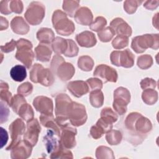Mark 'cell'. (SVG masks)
Returning a JSON list of instances; mask_svg holds the SVG:
<instances>
[{
  "label": "cell",
  "instance_id": "1",
  "mask_svg": "<svg viewBox=\"0 0 159 159\" xmlns=\"http://www.w3.org/2000/svg\"><path fill=\"white\" fill-rule=\"evenodd\" d=\"M118 116L111 108L105 107L102 109L101 112V118L91 128V136L94 139L101 138L104 134L112 129L113 123L116 122Z\"/></svg>",
  "mask_w": 159,
  "mask_h": 159
},
{
  "label": "cell",
  "instance_id": "2",
  "mask_svg": "<svg viewBox=\"0 0 159 159\" xmlns=\"http://www.w3.org/2000/svg\"><path fill=\"white\" fill-rule=\"evenodd\" d=\"M125 126L127 130L142 139H143V135H147L152 129L150 120L137 112H131L127 116L125 120Z\"/></svg>",
  "mask_w": 159,
  "mask_h": 159
},
{
  "label": "cell",
  "instance_id": "3",
  "mask_svg": "<svg viewBox=\"0 0 159 159\" xmlns=\"http://www.w3.org/2000/svg\"><path fill=\"white\" fill-rule=\"evenodd\" d=\"M72 102L71 98L64 93L58 94L55 98V122L60 128L69 124L67 121Z\"/></svg>",
  "mask_w": 159,
  "mask_h": 159
},
{
  "label": "cell",
  "instance_id": "4",
  "mask_svg": "<svg viewBox=\"0 0 159 159\" xmlns=\"http://www.w3.org/2000/svg\"><path fill=\"white\" fill-rule=\"evenodd\" d=\"M52 24L57 34L61 35H70L75 30L74 23L68 19L66 13L59 9L54 11L53 14Z\"/></svg>",
  "mask_w": 159,
  "mask_h": 159
},
{
  "label": "cell",
  "instance_id": "5",
  "mask_svg": "<svg viewBox=\"0 0 159 159\" xmlns=\"http://www.w3.org/2000/svg\"><path fill=\"white\" fill-rule=\"evenodd\" d=\"M17 52L15 55L16 58L22 63L24 66L30 69L34 59V53L32 50V43L24 39H20L16 42Z\"/></svg>",
  "mask_w": 159,
  "mask_h": 159
},
{
  "label": "cell",
  "instance_id": "6",
  "mask_svg": "<svg viewBox=\"0 0 159 159\" xmlns=\"http://www.w3.org/2000/svg\"><path fill=\"white\" fill-rule=\"evenodd\" d=\"M158 34H145L134 37L131 48L137 53L144 52L148 48H158Z\"/></svg>",
  "mask_w": 159,
  "mask_h": 159
},
{
  "label": "cell",
  "instance_id": "7",
  "mask_svg": "<svg viewBox=\"0 0 159 159\" xmlns=\"http://www.w3.org/2000/svg\"><path fill=\"white\" fill-rule=\"evenodd\" d=\"M30 79L32 82L39 83L45 86H51L55 81L52 71L39 63L33 65L30 71Z\"/></svg>",
  "mask_w": 159,
  "mask_h": 159
},
{
  "label": "cell",
  "instance_id": "8",
  "mask_svg": "<svg viewBox=\"0 0 159 159\" xmlns=\"http://www.w3.org/2000/svg\"><path fill=\"white\" fill-rule=\"evenodd\" d=\"M45 14V7L44 5L39 1H32L28 6L24 17L30 25H37L42 22Z\"/></svg>",
  "mask_w": 159,
  "mask_h": 159
},
{
  "label": "cell",
  "instance_id": "9",
  "mask_svg": "<svg viewBox=\"0 0 159 159\" xmlns=\"http://www.w3.org/2000/svg\"><path fill=\"white\" fill-rule=\"evenodd\" d=\"M130 101L129 91L124 87L117 88L114 92L113 108L120 116L124 114L127 111V106Z\"/></svg>",
  "mask_w": 159,
  "mask_h": 159
},
{
  "label": "cell",
  "instance_id": "10",
  "mask_svg": "<svg viewBox=\"0 0 159 159\" xmlns=\"http://www.w3.org/2000/svg\"><path fill=\"white\" fill-rule=\"evenodd\" d=\"M134 55L129 50L113 51L110 55L111 63L117 66L130 68L134 65Z\"/></svg>",
  "mask_w": 159,
  "mask_h": 159
},
{
  "label": "cell",
  "instance_id": "11",
  "mask_svg": "<svg viewBox=\"0 0 159 159\" xmlns=\"http://www.w3.org/2000/svg\"><path fill=\"white\" fill-rule=\"evenodd\" d=\"M68 119L73 126L79 127L83 125L87 120V114L84 106L76 102H72Z\"/></svg>",
  "mask_w": 159,
  "mask_h": 159
},
{
  "label": "cell",
  "instance_id": "12",
  "mask_svg": "<svg viewBox=\"0 0 159 159\" xmlns=\"http://www.w3.org/2000/svg\"><path fill=\"white\" fill-rule=\"evenodd\" d=\"M9 130L12 139L10 145L6 147V150H10L20 140L21 137L25 133V124L21 119L17 118L9 126Z\"/></svg>",
  "mask_w": 159,
  "mask_h": 159
},
{
  "label": "cell",
  "instance_id": "13",
  "mask_svg": "<svg viewBox=\"0 0 159 159\" xmlns=\"http://www.w3.org/2000/svg\"><path fill=\"white\" fill-rule=\"evenodd\" d=\"M60 129L62 130L60 139V144L68 149L75 147L76 143L75 140V136L77 134L76 129L70 126L69 124L63 125Z\"/></svg>",
  "mask_w": 159,
  "mask_h": 159
},
{
  "label": "cell",
  "instance_id": "14",
  "mask_svg": "<svg viewBox=\"0 0 159 159\" xmlns=\"http://www.w3.org/2000/svg\"><path fill=\"white\" fill-rule=\"evenodd\" d=\"M40 130L41 127L38 120L32 119L27 122V130L24 134V139L32 147L35 146L37 143Z\"/></svg>",
  "mask_w": 159,
  "mask_h": 159
},
{
  "label": "cell",
  "instance_id": "15",
  "mask_svg": "<svg viewBox=\"0 0 159 159\" xmlns=\"http://www.w3.org/2000/svg\"><path fill=\"white\" fill-rule=\"evenodd\" d=\"M93 75L94 76L98 77L101 80H102L104 83L109 81L116 83L118 78L116 70L113 68L104 64L97 66Z\"/></svg>",
  "mask_w": 159,
  "mask_h": 159
},
{
  "label": "cell",
  "instance_id": "16",
  "mask_svg": "<svg viewBox=\"0 0 159 159\" xmlns=\"http://www.w3.org/2000/svg\"><path fill=\"white\" fill-rule=\"evenodd\" d=\"M32 146L27 141L20 140L11 149V157L13 159H25L32 153Z\"/></svg>",
  "mask_w": 159,
  "mask_h": 159
},
{
  "label": "cell",
  "instance_id": "17",
  "mask_svg": "<svg viewBox=\"0 0 159 159\" xmlns=\"http://www.w3.org/2000/svg\"><path fill=\"white\" fill-rule=\"evenodd\" d=\"M47 134L43 137L47 152L50 154L56 151L60 146V131L52 128H48Z\"/></svg>",
  "mask_w": 159,
  "mask_h": 159
},
{
  "label": "cell",
  "instance_id": "18",
  "mask_svg": "<svg viewBox=\"0 0 159 159\" xmlns=\"http://www.w3.org/2000/svg\"><path fill=\"white\" fill-rule=\"evenodd\" d=\"M33 105L37 111L46 115L53 114V105L51 98L47 96H39L34 98Z\"/></svg>",
  "mask_w": 159,
  "mask_h": 159
},
{
  "label": "cell",
  "instance_id": "19",
  "mask_svg": "<svg viewBox=\"0 0 159 159\" xmlns=\"http://www.w3.org/2000/svg\"><path fill=\"white\" fill-rule=\"evenodd\" d=\"M110 27L114 30L117 35L129 37L132 34V29L129 25L122 18L114 19L110 23Z\"/></svg>",
  "mask_w": 159,
  "mask_h": 159
},
{
  "label": "cell",
  "instance_id": "20",
  "mask_svg": "<svg viewBox=\"0 0 159 159\" xmlns=\"http://www.w3.org/2000/svg\"><path fill=\"white\" fill-rule=\"evenodd\" d=\"M68 91L75 97L80 98L87 94L89 91V88L86 83L81 80L70 81L67 84Z\"/></svg>",
  "mask_w": 159,
  "mask_h": 159
},
{
  "label": "cell",
  "instance_id": "21",
  "mask_svg": "<svg viewBox=\"0 0 159 159\" xmlns=\"http://www.w3.org/2000/svg\"><path fill=\"white\" fill-rule=\"evenodd\" d=\"M74 18L78 24L83 25H88L92 23L93 16L88 7H81L76 11Z\"/></svg>",
  "mask_w": 159,
  "mask_h": 159
},
{
  "label": "cell",
  "instance_id": "22",
  "mask_svg": "<svg viewBox=\"0 0 159 159\" xmlns=\"http://www.w3.org/2000/svg\"><path fill=\"white\" fill-rule=\"evenodd\" d=\"M75 69L73 65L69 62L64 61L57 68L55 74L61 81H65L70 80L75 74Z\"/></svg>",
  "mask_w": 159,
  "mask_h": 159
},
{
  "label": "cell",
  "instance_id": "23",
  "mask_svg": "<svg viewBox=\"0 0 159 159\" xmlns=\"http://www.w3.org/2000/svg\"><path fill=\"white\" fill-rule=\"evenodd\" d=\"M76 40L81 47L89 48L96 44L97 40L94 34L90 31H84L76 36Z\"/></svg>",
  "mask_w": 159,
  "mask_h": 159
},
{
  "label": "cell",
  "instance_id": "24",
  "mask_svg": "<svg viewBox=\"0 0 159 159\" xmlns=\"http://www.w3.org/2000/svg\"><path fill=\"white\" fill-rule=\"evenodd\" d=\"M11 27L14 33L19 35H25L30 30L29 25L20 16H16L12 19Z\"/></svg>",
  "mask_w": 159,
  "mask_h": 159
},
{
  "label": "cell",
  "instance_id": "25",
  "mask_svg": "<svg viewBox=\"0 0 159 159\" xmlns=\"http://www.w3.org/2000/svg\"><path fill=\"white\" fill-rule=\"evenodd\" d=\"M36 58L37 60L42 62L48 61L52 55V50L48 46V44L40 43L35 48Z\"/></svg>",
  "mask_w": 159,
  "mask_h": 159
},
{
  "label": "cell",
  "instance_id": "26",
  "mask_svg": "<svg viewBox=\"0 0 159 159\" xmlns=\"http://www.w3.org/2000/svg\"><path fill=\"white\" fill-rule=\"evenodd\" d=\"M37 39L40 43L50 44L53 41L55 34L51 29L43 27L37 32Z\"/></svg>",
  "mask_w": 159,
  "mask_h": 159
},
{
  "label": "cell",
  "instance_id": "27",
  "mask_svg": "<svg viewBox=\"0 0 159 159\" xmlns=\"http://www.w3.org/2000/svg\"><path fill=\"white\" fill-rule=\"evenodd\" d=\"M10 75L14 81L17 82L22 81L27 76L25 67L20 65L14 66L10 71Z\"/></svg>",
  "mask_w": 159,
  "mask_h": 159
},
{
  "label": "cell",
  "instance_id": "28",
  "mask_svg": "<svg viewBox=\"0 0 159 159\" xmlns=\"http://www.w3.org/2000/svg\"><path fill=\"white\" fill-rule=\"evenodd\" d=\"M68 47V42L67 39H63L61 37H57L54 39L52 42V50L57 54L60 55L61 53H64Z\"/></svg>",
  "mask_w": 159,
  "mask_h": 159
},
{
  "label": "cell",
  "instance_id": "29",
  "mask_svg": "<svg viewBox=\"0 0 159 159\" xmlns=\"http://www.w3.org/2000/svg\"><path fill=\"white\" fill-rule=\"evenodd\" d=\"M0 98L1 101L5 102L10 106L12 96L11 93L9 91V86L7 83L1 80L0 82Z\"/></svg>",
  "mask_w": 159,
  "mask_h": 159
},
{
  "label": "cell",
  "instance_id": "30",
  "mask_svg": "<svg viewBox=\"0 0 159 159\" xmlns=\"http://www.w3.org/2000/svg\"><path fill=\"white\" fill-rule=\"evenodd\" d=\"M143 101L148 105L154 104L158 99V93L154 89H144L142 94Z\"/></svg>",
  "mask_w": 159,
  "mask_h": 159
},
{
  "label": "cell",
  "instance_id": "31",
  "mask_svg": "<svg viewBox=\"0 0 159 159\" xmlns=\"http://www.w3.org/2000/svg\"><path fill=\"white\" fill-rule=\"evenodd\" d=\"M17 114L20 117V118L26 122H28L32 119H34V111L31 106L27 102L21 106L18 111Z\"/></svg>",
  "mask_w": 159,
  "mask_h": 159
},
{
  "label": "cell",
  "instance_id": "32",
  "mask_svg": "<svg viewBox=\"0 0 159 159\" xmlns=\"http://www.w3.org/2000/svg\"><path fill=\"white\" fill-rule=\"evenodd\" d=\"M89 101L94 107H100L104 103V95L101 90L92 91L89 94Z\"/></svg>",
  "mask_w": 159,
  "mask_h": 159
},
{
  "label": "cell",
  "instance_id": "33",
  "mask_svg": "<svg viewBox=\"0 0 159 159\" xmlns=\"http://www.w3.org/2000/svg\"><path fill=\"white\" fill-rule=\"evenodd\" d=\"M106 139L109 144L116 145L120 143L122 139V135L119 130L111 129L106 133Z\"/></svg>",
  "mask_w": 159,
  "mask_h": 159
},
{
  "label": "cell",
  "instance_id": "34",
  "mask_svg": "<svg viewBox=\"0 0 159 159\" xmlns=\"http://www.w3.org/2000/svg\"><path fill=\"white\" fill-rule=\"evenodd\" d=\"M80 2V1H64L62 7L66 14L72 17L78 9Z\"/></svg>",
  "mask_w": 159,
  "mask_h": 159
},
{
  "label": "cell",
  "instance_id": "35",
  "mask_svg": "<svg viewBox=\"0 0 159 159\" xmlns=\"http://www.w3.org/2000/svg\"><path fill=\"white\" fill-rule=\"evenodd\" d=\"M78 66L83 71H89L93 68L94 61L89 56H81L78 58Z\"/></svg>",
  "mask_w": 159,
  "mask_h": 159
},
{
  "label": "cell",
  "instance_id": "36",
  "mask_svg": "<svg viewBox=\"0 0 159 159\" xmlns=\"http://www.w3.org/2000/svg\"><path fill=\"white\" fill-rule=\"evenodd\" d=\"M51 158H73L72 152L69 150L68 148L63 147L61 144L58 148L51 153L50 155Z\"/></svg>",
  "mask_w": 159,
  "mask_h": 159
},
{
  "label": "cell",
  "instance_id": "37",
  "mask_svg": "<svg viewBox=\"0 0 159 159\" xmlns=\"http://www.w3.org/2000/svg\"><path fill=\"white\" fill-rule=\"evenodd\" d=\"M96 157L97 158H114L112 150L106 146H99L96 148Z\"/></svg>",
  "mask_w": 159,
  "mask_h": 159
},
{
  "label": "cell",
  "instance_id": "38",
  "mask_svg": "<svg viewBox=\"0 0 159 159\" xmlns=\"http://www.w3.org/2000/svg\"><path fill=\"white\" fill-rule=\"evenodd\" d=\"M115 34V32L111 27H107L98 32V36L101 42H107L112 40Z\"/></svg>",
  "mask_w": 159,
  "mask_h": 159
},
{
  "label": "cell",
  "instance_id": "39",
  "mask_svg": "<svg viewBox=\"0 0 159 159\" xmlns=\"http://www.w3.org/2000/svg\"><path fill=\"white\" fill-rule=\"evenodd\" d=\"M153 64V58L149 55H142L138 57L137 66L143 70L149 68Z\"/></svg>",
  "mask_w": 159,
  "mask_h": 159
},
{
  "label": "cell",
  "instance_id": "40",
  "mask_svg": "<svg viewBox=\"0 0 159 159\" xmlns=\"http://www.w3.org/2000/svg\"><path fill=\"white\" fill-rule=\"evenodd\" d=\"M26 103V100L23 96L20 94H16L12 97L10 106L13 109V111L17 114L19 109L22 105Z\"/></svg>",
  "mask_w": 159,
  "mask_h": 159
},
{
  "label": "cell",
  "instance_id": "41",
  "mask_svg": "<svg viewBox=\"0 0 159 159\" xmlns=\"http://www.w3.org/2000/svg\"><path fill=\"white\" fill-rule=\"evenodd\" d=\"M106 24H107L106 19L104 17L98 16L95 19L94 21L93 22L89 25V28L92 30L98 32L102 29H103Z\"/></svg>",
  "mask_w": 159,
  "mask_h": 159
},
{
  "label": "cell",
  "instance_id": "42",
  "mask_svg": "<svg viewBox=\"0 0 159 159\" xmlns=\"http://www.w3.org/2000/svg\"><path fill=\"white\" fill-rule=\"evenodd\" d=\"M142 1H130V0H127L125 1L124 2V9L125 11L129 14H134L137 7L140 5V4L142 3Z\"/></svg>",
  "mask_w": 159,
  "mask_h": 159
},
{
  "label": "cell",
  "instance_id": "43",
  "mask_svg": "<svg viewBox=\"0 0 159 159\" xmlns=\"http://www.w3.org/2000/svg\"><path fill=\"white\" fill-rule=\"evenodd\" d=\"M129 44L128 37L122 35L116 36L112 42V45L115 49H122Z\"/></svg>",
  "mask_w": 159,
  "mask_h": 159
},
{
  "label": "cell",
  "instance_id": "44",
  "mask_svg": "<svg viewBox=\"0 0 159 159\" xmlns=\"http://www.w3.org/2000/svg\"><path fill=\"white\" fill-rule=\"evenodd\" d=\"M67 42L68 47L63 54L68 57H73L76 56L78 53L79 49L76 43L71 39H67Z\"/></svg>",
  "mask_w": 159,
  "mask_h": 159
},
{
  "label": "cell",
  "instance_id": "45",
  "mask_svg": "<svg viewBox=\"0 0 159 159\" xmlns=\"http://www.w3.org/2000/svg\"><path fill=\"white\" fill-rule=\"evenodd\" d=\"M33 90V86L29 82H25L20 84L17 88V93L23 96H27L30 94Z\"/></svg>",
  "mask_w": 159,
  "mask_h": 159
},
{
  "label": "cell",
  "instance_id": "46",
  "mask_svg": "<svg viewBox=\"0 0 159 159\" xmlns=\"http://www.w3.org/2000/svg\"><path fill=\"white\" fill-rule=\"evenodd\" d=\"M86 82L91 91L101 90L102 88V82L100 79L91 78L88 79Z\"/></svg>",
  "mask_w": 159,
  "mask_h": 159
},
{
  "label": "cell",
  "instance_id": "47",
  "mask_svg": "<svg viewBox=\"0 0 159 159\" xmlns=\"http://www.w3.org/2000/svg\"><path fill=\"white\" fill-rule=\"evenodd\" d=\"M9 8L11 11L16 14H20L23 11V4L21 1H9Z\"/></svg>",
  "mask_w": 159,
  "mask_h": 159
},
{
  "label": "cell",
  "instance_id": "48",
  "mask_svg": "<svg viewBox=\"0 0 159 159\" xmlns=\"http://www.w3.org/2000/svg\"><path fill=\"white\" fill-rule=\"evenodd\" d=\"M65 61L64 58L60 55L56 54L53 56L51 61V70L53 73H55L57 68Z\"/></svg>",
  "mask_w": 159,
  "mask_h": 159
},
{
  "label": "cell",
  "instance_id": "49",
  "mask_svg": "<svg viewBox=\"0 0 159 159\" xmlns=\"http://www.w3.org/2000/svg\"><path fill=\"white\" fill-rule=\"evenodd\" d=\"M140 84L142 89L144 90L146 89H154L156 87L157 83L152 78H146L140 81Z\"/></svg>",
  "mask_w": 159,
  "mask_h": 159
},
{
  "label": "cell",
  "instance_id": "50",
  "mask_svg": "<svg viewBox=\"0 0 159 159\" xmlns=\"http://www.w3.org/2000/svg\"><path fill=\"white\" fill-rule=\"evenodd\" d=\"M9 115V110L6 106V104L1 101V124L6 122Z\"/></svg>",
  "mask_w": 159,
  "mask_h": 159
},
{
  "label": "cell",
  "instance_id": "51",
  "mask_svg": "<svg viewBox=\"0 0 159 159\" xmlns=\"http://www.w3.org/2000/svg\"><path fill=\"white\" fill-rule=\"evenodd\" d=\"M16 42L12 39L9 42L6 43L4 45L1 46V50L2 52L4 53H9L10 52H12L14 50L16 46Z\"/></svg>",
  "mask_w": 159,
  "mask_h": 159
},
{
  "label": "cell",
  "instance_id": "52",
  "mask_svg": "<svg viewBox=\"0 0 159 159\" xmlns=\"http://www.w3.org/2000/svg\"><path fill=\"white\" fill-rule=\"evenodd\" d=\"M0 11L1 14L7 15L12 12L9 8V1H1L0 2Z\"/></svg>",
  "mask_w": 159,
  "mask_h": 159
},
{
  "label": "cell",
  "instance_id": "53",
  "mask_svg": "<svg viewBox=\"0 0 159 159\" xmlns=\"http://www.w3.org/2000/svg\"><path fill=\"white\" fill-rule=\"evenodd\" d=\"M159 4V1H146L143 4V7L149 10L156 9Z\"/></svg>",
  "mask_w": 159,
  "mask_h": 159
},
{
  "label": "cell",
  "instance_id": "54",
  "mask_svg": "<svg viewBox=\"0 0 159 159\" xmlns=\"http://www.w3.org/2000/svg\"><path fill=\"white\" fill-rule=\"evenodd\" d=\"M8 140V134L7 131L2 127H1V148H2L7 143Z\"/></svg>",
  "mask_w": 159,
  "mask_h": 159
},
{
  "label": "cell",
  "instance_id": "55",
  "mask_svg": "<svg viewBox=\"0 0 159 159\" xmlns=\"http://www.w3.org/2000/svg\"><path fill=\"white\" fill-rule=\"evenodd\" d=\"M9 27V22L7 20L2 17H0V30H4L8 28Z\"/></svg>",
  "mask_w": 159,
  "mask_h": 159
}]
</instances>
